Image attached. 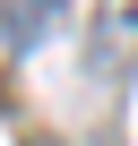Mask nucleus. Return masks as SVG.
<instances>
[{
    "label": "nucleus",
    "instance_id": "1",
    "mask_svg": "<svg viewBox=\"0 0 138 146\" xmlns=\"http://www.w3.org/2000/svg\"><path fill=\"white\" fill-rule=\"evenodd\" d=\"M86 69H95V86H121L129 69H138V0H95Z\"/></svg>",
    "mask_w": 138,
    "mask_h": 146
},
{
    "label": "nucleus",
    "instance_id": "2",
    "mask_svg": "<svg viewBox=\"0 0 138 146\" xmlns=\"http://www.w3.org/2000/svg\"><path fill=\"white\" fill-rule=\"evenodd\" d=\"M60 17H69V0H0V43L9 52H35Z\"/></svg>",
    "mask_w": 138,
    "mask_h": 146
}]
</instances>
